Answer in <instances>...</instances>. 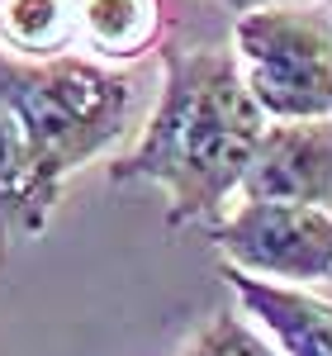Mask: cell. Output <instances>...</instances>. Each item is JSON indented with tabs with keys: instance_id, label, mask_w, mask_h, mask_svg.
Listing matches in <instances>:
<instances>
[{
	"instance_id": "3957f363",
	"label": "cell",
	"mask_w": 332,
	"mask_h": 356,
	"mask_svg": "<svg viewBox=\"0 0 332 356\" xmlns=\"http://www.w3.org/2000/svg\"><path fill=\"white\" fill-rule=\"evenodd\" d=\"M233 53L266 119H332V5L271 0L242 10Z\"/></svg>"
},
{
	"instance_id": "6da1fadb",
	"label": "cell",
	"mask_w": 332,
	"mask_h": 356,
	"mask_svg": "<svg viewBox=\"0 0 332 356\" xmlns=\"http://www.w3.org/2000/svg\"><path fill=\"white\" fill-rule=\"evenodd\" d=\"M261 114L233 48H162V90L138 143L114 157L110 181H147L166 195V228L214 223L242 191Z\"/></svg>"
},
{
	"instance_id": "8fae6325",
	"label": "cell",
	"mask_w": 332,
	"mask_h": 356,
	"mask_svg": "<svg viewBox=\"0 0 332 356\" xmlns=\"http://www.w3.org/2000/svg\"><path fill=\"white\" fill-rule=\"evenodd\" d=\"M219 5H228L233 15H242V10H256V5H271V0H219Z\"/></svg>"
},
{
	"instance_id": "8992f818",
	"label": "cell",
	"mask_w": 332,
	"mask_h": 356,
	"mask_svg": "<svg viewBox=\"0 0 332 356\" xmlns=\"http://www.w3.org/2000/svg\"><path fill=\"white\" fill-rule=\"evenodd\" d=\"M223 280L256 328L276 342L280 356H332V300L313 295L308 285L261 280L238 266H223Z\"/></svg>"
},
{
	"instance_id": "9c48e42d",
	"label": "cell",
	"mask_w": 332,
	"mask_h": 356,
	"mask_svg": "<svg viewBox=\"0 0 332 356\" xmlns=\"http://www.w3.org/2000/svg\"><path fill=\"white\" fill-rule=\"evenodd\" d=\"M81 38V0H0V48L15 57H57Z\"/></svg>"
},
{
	"instance_id": "5b68a950",
	"label": "cell",
	"mask_w": 332,
	"mask_h": 356,
	"mask_svg": "<svg viewBox=\"0 0 332 356\" xmlns=\"http://www.w3.org/2000/svg\"><path fill=\"white\" fill-rule=\"evenodd\" d=\"M238 200H290L332 209V119H271Z\"/></svg>"
},
{
	"instance_id": "ba28073f",
	"label": "cell",
	"mask_w": 332,
	"mask_h": 356,
	"mask_svg": "<svg viewBox=\"0 0 332 356\" xmlns=\"http://www.w3.org/2000/svg\"><path fill=\"white\" fill-rule=\"evenodd\" d=\"M162 33V0H81V38L110 62H133L152 53Z\"/></svg>"
},
{
	"instance_id": "52a82bcc",
	"label": "cell",
	"mask_w": 332,
	"mask_h": 356,
	"mask_svg": "<svg viewBox=\"0 0 332 356\" xmlns=\"http://www.w3.org/2000/svg\"><path fill=\"white\" fill-rule=\"evenodd\" d=\"M57 200L38 186L33 152L19 129V119L0 100V252L24 238H38L53 219Z\"/></svg>"
},
{
	"instance_id": "7a4b0ae2",
	"label": "cell",
	"mask_w": 332,
	"mask_h": 356,
	"mask_svg": "<svg viewBox=\"0 0 332 356\" xmlns=\"http://www.w3.org/2000/svg\"><path fill=\"white\" fill-rule=\"evenodd\" d=\"M0 100L19 119L38 186L62 200L67 176L110 152L133 124L138 86L90 57H15L0 48Z\"/></svg>"
},
{
	"instance_id": "277c9868",
	"label": "cell",
	"mask_w": 332,
	"mask_h": 356,
	"mask_svg": "<svg viewBox=\"0 0 332 356\" xmlns=\"http://www.w3.org/2000/svg\"><path fill=\"white\" fill-rule=\"evenodd\" d=\"M223 266L261 280L318 285L332 280V209L290 200H238L209 223Z\"/></svg>"
},
{
	"instance_id": "30bf717a",
	"label": "cell",
	"mask_w": 332,
	"mask_h": 356,
	"mask_svg": "<svg viewBox=\"0 0 332 356\" xmlns=\"http://www.w3.org/2000/svg\"><path fill=\"white\" fill-rule=\"evenodd\" d=\"M181 356H280V352L271 347V337H261V332L247 323V314L219 309L214 318L199 323V332L185 342Z\"/></svg>"
}]
</instances>
